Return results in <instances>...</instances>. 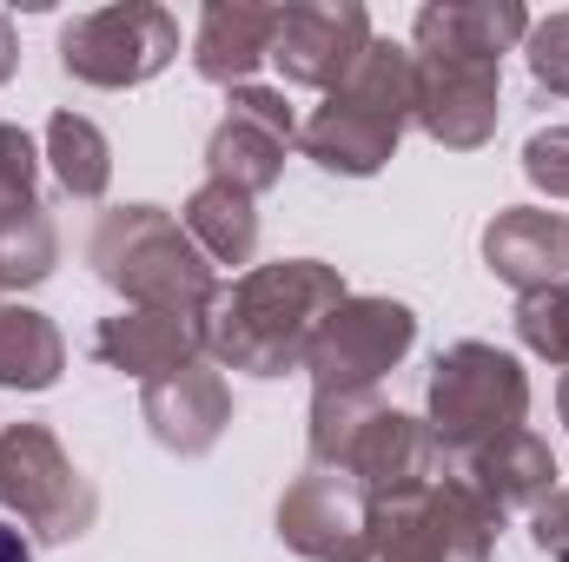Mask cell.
<instances>
[{
  "label": "cell",
  "mask_w": 569,
  "mask_h": 562,
  "mask_svg": "<svg viewBox=\"0 0 569 562\" xmlns=\"http://www.w3.org/2000/svg\"><path fill=\"white\" fill-rule=\"evenodd\" d=\"M179 225L192 232V245H199L212 265H252V252H259V205H252V192H239V185L206 179V185L186 199Z\"/></svg>",
  "instance_id": "44dd1931"
},
{
  "label": "cell",
  "mask_w": 569,
  "mask_h": 562,
  "mask_svg": "<svg viewBox=\"0 0 569 562\" xmlns=\"http://www.w3.org/2000/svg\"><path fill=\"white\" fill-rule=\"evenodd\" d=\"M517 338H523V351H537L557 371H569V279L517 304Z\"/></svg>",
  "instance_id": "cb8c5ba5"
},
{
  "label": "cell",
  "mask_w": 569,
  "mask_h": 562,
  "mask_svg": "<svg viewBox=\"0 0 569 562\" xmlns=\"http://www.w3.org/2000/svg\"><path fill=\"white\" fill-rule=\"evenodd\" d=\"M47 165H53L60 192H73V199H107V185H113V145L87 113L47 120Z\"/></svg>",
  "instance_id": "7402d4cb"
},
{
  "label": "cell",
  "mask_w": 569,
  "mask_h": 562,
  "mask_svg": "<svg viewBox=\"0 0 569 562\" xmlns=\"http://www.w3.org/2000/svg\"><path fill=\"white\" fill-rule=\"evenodd\" d=\"M483 265L490 279L510 284L517 298H537L569 279V219L543 205H503L483 225Z\"/></svg>",
  "instance_id": "e0dca14e"
},
{
  "label": "cell",
  "mask_w": 569,
  "mask_h": 562,
  "mask_svg": "<svg viewBox=\"0 0 569 562\" xmlns=\"http://www.w3.org/2000/svg\"><path fill=\"white\" fill-rule=\"evenodd\" d=\"M523 40H530V7L517 0H430L411 27V53L483 60V67H503V53H517Z\"/></svg>",
  "instance_id": "2e32d148"
},
{
  "label": "cell",
  "mask_w": 569,
  "mask_h": 562,
  "mask_svg": "<svg viewBox=\"0 0 569 562\" xmlns=\"http://www.w3.org/2000/svg\"><path fill=\"white\" fill-rule=\"evenodd\" d=\"M530 536H537V550L550 562H569V490H557L550 503L530 510Z\"/></svg>",
  "instance_id": "83f0119b"
},
{
  "label": "cell",
  "mask_w": 569,
  "mask_h": 562,
  "mask_svg": "<svg viewBox=\"0 0 569 562\" xmlns=\"http://www.w3.org/2000/svg\"><path fill=\"white\" fill-rule=\"evenodd\" d=\"M179 53V20L152 0H120V7H93V13H73L60 27V67L67 80L80 87H100V93H127L146 87L172 67Z\"/></svg>",
  "instance_id": "ba28073f"
},
{
  "label": "cell",
  "mask_w": 569,
  "mask_h": 562,
  "mask_svg": "<svg viewBox=\"0 0 569 562\" xmlns=\"http://www.w3.org/2000/svg\"><path fill=\"white\" fill-rule=\"evenodd\" d=\"M0 510L20 516L33 543H80L100 516V490L80 476V463L60 450L47 423H7L0 430Z\"/></svg>",
  "instance_id": "52a82bcc"
},
{
  "label": "cell",
  "mask_w": 569,
  "mask_h": 562,
  "mask_svg": "<svg viewBox=\"0 0 569 562\" xmlns=\"http://www.w3.org/2000/svg\"><path fill=\"white\" fill-rule=\"evenodd\" d=\"M13 67H20V40H13V20L0 13V87L13 80Z\"/></svg>",
  "instance_id": "f1b7e54d"
},
{
  "label": "cell",
  "mask_w": 569,
  "mask_h": 562,
  "mask_svg": "<svg viewBox=\"0 0 569 562\" xmlns=\"http://www.w3.org/2000/svg\"><path fill=\"white\" fill-rule=\"evenodd\" d=\"M497 120H503V67L418 53L411 127H425L443 152H477V145L497 140Z\"/></svg>",
  "instance_id": "4fadbf2b"
},
{
  "label": "cell",
  "mask_w": 569,
  "mask_h": 562,
  "mask_svg": "<svg viewBox=\"0 0 569 562\" xmlns=\"http://www.w3.org/2000/svg\"><path fill=\"white\" fill-rule=\"evenodd\" d=\"M87 265H93L100 284H113L127 304H146V311L206 318L212 298H219V265L192 245V232L166 205H113V212H100V225L87 239Z\"/></svg>",
  "instance_id": "277c9868"
},
{
  "label": "cell",
  "mask_w": 569,
  "mask_h": 562,
  "mask_svg": "<svg viewBox=\"0 0 569 562\" xmlns=\"http://www.w3.org/2000/svg\"><path fill=\"white\" fill-rule=\"evenodd\" d=\"M345 298L351 291L338 279V265H325V259L252 265V272H239L232 284H219V298L206 311V351L226 371H252V378L305 371V351H311L318 324Z\"/></svg>",
  "instance_id": "6da1fadb"
},
{
  "label": "cell",
  "mask_w": 569,
  "mask_h": 562,
  "mask_svg": "<svg viewBox=\"0 0 569 562\" xmlns=\"http://www.w3.org/2000/svg\"><path fill=\"white\" fill-rule=\"evenodd\" d=\"M298 145V113L272 87H232L226 120L206 140V179L239 185V192H272L284 179V152Z\"/></svg>",
  "instance_id": "8fae6325"
},
{
  "label": "cell",
  "mask_w": 569,
  "mask_h": 562,
  "mask_svg": "<svg viewBox=\"0 0 569 562\" xmlns=\"http://www.w3.org/2000/svg\"><path fill=\"white\" fill-rule=\"evenodd\" d=\"M311 470L358 483L371 503L411 496L443 476V450L425 418L391 411L378 391H311Z\"/></svg>",
  "instance_id": "7a4b0ae2"
},
{
  "label": "cell",
  "mask_w": 569,
  "mask_h": 562,
  "mask_svg": "<svg viewBox=\"0 0 569 562\" xmlns=\"http://www.w3.org/2000/svg\"><path fill=\"white\" fill-rule=\"evenodd\" d=\"M503 536V510L477 496L463 476H437L411 496L371 503L365 562H490Z\"/></svg>",
  "instance_id": "8992f818"
},
{
  "label": "cell",
  "mask_w": 569,
  "mask_h": 562,
  "mask_svg": "<svg viewBox=\"0 0 569 562\" xmlns=\"http://www.w3.org/2000/svg\"><path fill=\"white\" fill-rule=\"evenodd\" d=\"M523 179L550 199H569V127H543L523 140Z\"/></svg>",
  "instance_id": "4316f807"
},
{
  "label": "cell",
  "mask_w": 569,
  "mask_h": 562,
  "mask_svg": "<svg viewBox=\"0 0 569 562\" xmlns=\"http://www.w3.org/2000/svg\"><path fill=\"white\" fill-rule=\"evenodd\" d=\"M33 185H40V152L27 140V127H7V120H0V219L40 205Z\"/></svg>",
  "instance_id": "484cf974"
},
{
  "label": "cell",
  "mask_w": 569,
  "mask_h": 562,
  "mask_svg": "<svg viewBox=\"0 0 569 562\" xmlns=\"http://www.w3.org/2000/svg\"><path fill=\"white\" fill-rule=\"evenodd\" d=\"M411 100H418V53L398 40H371L351 80L325 93V107H311V120L298 127V145L338 179H371L405 140Z\"/></svg>",
  "instance_id": "3957f363"
},
{
  "label": "cell",
  "mask_w": 569,
  "mask_h": 562,
  "mask_svg": "<svg viewBox=\"0 0 569 562\" xmlns=\"http://www.w3.org/2000/svg\"><path fill=\"white\" fill-rule=\"evenodd\" d=\"M523 60H530V80L543 93L569 100V7L550 20H530V40H523Z\"/></svg>",
  "instance_id": "d4e9b609"
},
{
  "label": "cell",
  "mask_w": 569,
  "mask_h": 562,
  "mask_svg": "<svg viewBox=\"0 0 569 562\" xmlns=\"http://www.w3.org/2000/svg\"><path fill=\"white\" fill-rule=\"evenodd\" d=\"M523 418H530V378H523V364H517L510 351L477 344V338L437 351L425 423H430V436H437L443 456L463 463V456L490 450L497 436H517Z\"/></svg>",
  "instance_id": "5b68a950"
},
{
  "label": "cell",
  "mask_w": 569,
  "mask_h": 562,
  "mask_svg": "<svg viewBox=\"0 0 569 562\" xmlns=\"http://www.w3.org/2000/svg\"><path fill=\"white\" fill-rule=\"evenodd\" d=\"M53 265H60V232H53L47 205L7 212L0 219V291H33L53 279Z\"/></svg>",
  "instance_id": "603a6c76"
},
{
  "label": "cell",
  "mask_w": 569,
  "mask_h": 562,
  "mask_svg": "<svg viewBox=\"0 0 569 562\" xmlns=\"http://www.w3.org/2000/svg\"><path fill=\"white\" fill-rule=\"evenodd\" d=\"M371 40V13L358 0H291L272 27V67L284 73V87L338 93Z\"/></svg>",
  "instance_id": "30bf717a"
},
{
  "label": "cell",
  "mask_w": 569,
  "mask_h": 562,
  "mask_svg": "<svg viewBox=\"0 0 569 562\" xmlns=\"http://www.w3.org/2000/svg\"><path fill=\"white\" fill-rule=\"evenodd\" d=\"M371 496L331 470H298L279 496V543L305 562H365Z\"/></svg>",
  "instance_id": "7c38bea8"
},
{
  "label": "cell",
  "mask_w": 569,
  "mask_h": 562,
  "mask_svg": "<svg viewBox=\"0 0 569 562\" xmlns=\"http://www.w3.org/2000/svg\"><path fill=\"white\" fill-rule=\"evenodd\" d=\"M557 411H563V423H569V378L557 384Z\"/></svg>",
  "instance_id": "4dcf8cb0"
},
{
  "label": "cell",
  "mask_w": 569,
  "mask_h": 562,
  "mask_svg": "<svg viewBox=\"0 0 569 562\" xmlns=\"http://www.w3.org/2000/svg\"><path fill=\"white\" fill-rule=\"evenodd\" d=\"M272 27H279V7H252V0H212L199 13V33H192V73L206 87H252V73L272 60Z\"/></svg>",
  "instance_id": "ac0fdd59"
},
{
  "label": "cell",
  "mask_w": 569,
  "mask_h": 562,
  "mask_svg": "<svg viewBox=\"0 0 569 562\" xmlns=\"http://www.w3.org/2000/svg\"><path fill=\"white\" fill-rule=\"evenodd\" d=\"M418 344V311L405 298L351 291L311 338L305 371L318 391H378L385 371H398Z\"/></svg>",
  "instance_id": "9c48e42d"
},
{
  "label": "cell",
  "mask_w": 569,
  "mask_h": 562,
  "mask_svg": "<svg viewBox=\"0 0 569 562\" xmlns=\"http://www.w3.org/2000/svg\"><path fill=\"white\" fill-rule=\"evenodd\" d=\"M0 562H33V543H27L13 523H0Z\"/></svg>",
  "instance_id": "f546056e"
},
{
  "label": "cell",
  "mask_w": 569,
  "mask_h": 562,
  "mask_svg": "<svg viewBox=\"0 0 569 562\" xmlns=\"http://www.w3.org/2000/svg\"><path fill=\"white\" fill-rule=\"evenodd\" d=\"M67 371V338L47 311L0 298V391H53Z\"/></svg>",
  "instance_id": "ffe728a7"
},
{
  "label": "cell",
  "mask_w": 569,
  "mask_h": 562,
  "mask_svg": "<svg viewBox=\"0 0 569 562\" xmlns=\"http://www.w3.org/2000/svg\"><path fill=\"white\" fill-rule=\"evenodd\" d=\"M206 351V318H186V311H146V304H127L120 318H107L93 331V358L107 371H127L140 384H159L186 364H199Z\"/></svg>",
  "instance_id": "9a60e30c"
},
{
  "label": "cell",
  "mask_w": 569,
  "mask_h": 562,
  "mask_svg": "<svg viewBox=\"0 0 569 562\" xmlns=\"http://www.w3.org/2000/svg\"><path fill=\"white\" fill-rule=\"evenodd\" d=\"M457 476L510 516V510H537V503H550L563 470H557V456H550V443H543L537 430H517V436H497L490 450L463 456Z\"/></svg>",
  "instance_id": "d6986e66"
},
{
  "label": "cell",
  "mask_w": 569,
  "mask_h": 562,
  "mask_svg": "<svg viewBox=\"0 0 569 562\" xmlns=\"http://www.w3.org/2000/svg\"><path fill=\"white\" fill-rule=\"evenodd\" d=\"M140 418L159 450L206 456L232 423V384L212 364H186V371H172L159 384H140Z\"/></svg>",
  "instance_id": "5bb4252c"
}]
</instances>
